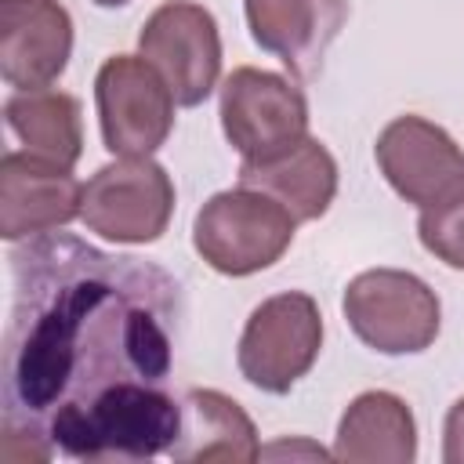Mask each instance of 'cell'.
Segmentation results:
<instances>
[{
  "label": "cell",
  "instance_id": "6da1fadb",
  "mask_svg": "<svg viewBox=\"0 0 464 464\" xmlns=\"http://www.w3.org/2000/svg\"><path fill=\"white\" fill-rule=\"evenodd\" d=\"M181 286L130 254L36 236L11 254L4 457L152 460L181 431L170 392Z\"/></svg>",
  "mask_w": 464,
  "mask_h": 464
},
{
  "label": "cell",
  "instance_id": "7a4b0ae2",
  "mask_svg": "<svg viewBox=\"0 0 464 464\" xmlns=\"http://www.w3.org/2000/svg\"><path fill=\"white\" fill-rule=\"evenodd\" d=\"M294 232L297 218L279 199L236 185L214 192L199 207L192 221V246L214 272L239 279L272 268L290 250Z\"/></svg>",
  "mask_w": 464,
  "mask_h": 464
},
{
  "label": "cell",
  "instance_id": "3957f363",
  "mask_svg": "<svg viewBox=\"0 0 464 464\" xmlns=\"http://www.w3.org/2000/svg\"><path fill=\"white\" fill-rule=\"evenodd\" d=\"M352 334L381 355H417L435 344L442 304L435 290L402 268L359 272L341 297Z\"/></svg>",
  "mask_w": 464,
  "mask_h": 464
},
{
  "label": "cell",
  "instance_id": "277c9868",
  "mask_svg": "<svg viewBox=\"0 0 464 464\" xmlns=\"http://www.w3.org/2000/svg\"><path fill=\"white\" fill-rule=\"evenodd\" d=\"M323 348V315L312 294L286 290L268 301H261L236 348L239 373L268 392V395H286L319 359Z\"/></svg>",
  "mask_w": 464,
  "mask_h": 464
},
{
  "label": "cell",
  "instance_id": "5b68a950",
  "mask_svg": "<svg viewBox=\"0 0 464 464\" xmlns=\"http://www.w3.org/2000/svg\"><path fill=\"white\" fill-rule=\"evenodd\" d=\"M174 214V181L152 156H120L83 185L80 218L109 243H156Z\"/></svg>",
  "mask_w": 464,
  "mask_h": 464
},
{
  "label": "cell",
  "instance_id": "8992f818",
  "mask_svg": "<svg viewBox=\"0 0 464 464\" xmlns=\"http://www.w3.org/2000/svg\"><path fill=\"white\" fill-rule=\"evenodd\" d=\"M221 130L243 163L272 160L308 138L304 91L279 72L239 65L221 83Z\"/></svg>",
  "mask_w": 464,
  "mask_h": 464
},
{
  "label": "cell",
  "instance_id": "52a82bcc",
  "mask_svg": "<svg viewBox=\"0 0 464 464\" xmlns=\"http://www.w3.org/2000/svg\"><path fill=\"white\" fill-rule=\"evenodd\" d=\"M102 141L112 156H152L174 127V94L145 54H112L94 76Z\"/></svg>",
  "mask_w": 464,
  "mask_h": 464
},
{
  "label": "cell",
  "instance_id": "ba28073f",
  "mask_svg": "<svg viewBox=\"0 0 464 464\" xmlns=\"http://www.w3.org/2000/svg\"><path fill=\"white\" fill-rule=\"evenodd\" d=\"M141 54L167 80L178 105H199L210 98L221 76V33L214 14L196 0H167L160 4L141 33Z\"/></svg>",
  "mask_w": 464,
  "mask_h": 464
},
{
  "label": "cell",
  "instance_id": "9c48e42d",
  "mask_svg": "<svg viewBox=\"0 0 464 464\" xmlns=\"http://www.w3.org/2000/svg\"><path fill=\"white\" fill-rule=\"evenodd\" d=\"M384 181L413 207H431L464 188V149L424 116H395L373 145Z\"/></svg>",
  "mask_w": 464,
  "mask_h": 464
},
{
  "label": "cell",
  "instance_id": "30bf717a",
  "mask_svg": "<svg viewBox=\"0 0 464 464\" xmlns=\"http://www.w3.org/2000/svg\"><path fill=\"white\" fill-rule=\"evenodd\" d=\"M83 185L72 167L33 152H7L0 160V236L7 243L47 236L80 218Z\"/></svg>",
  "mask_w": 464,
  "mask_h": 464
},
{
  "label": "cell",
  "instance_id": "8fae6325",
  "mask_svg": "<svg viewBox=\"0 0 464 464\" xmlns=\"http://www.w3.org/2000/svg\"><path fill=\"white\" fill-rule=\"evenodd\" d=\"M69 54L72 18L58 0H0V76L7 87H51Z\"/></svg>",
  "mask_w": 464,
  "mask_h": 464
},
{
  "label": "cell",
  "instance_id": "7c38bea8",
  "mask_svg": "<svg viewBox=\"0 0 464 464\" xmlns=\"http://www.w3.org/2000/svg\"><path fill=\"white\" fill-rule=\"evenodd\" d=\"M250 36L297 80L319 72L348 22V0H243Z\"/></svg>",
  "mask_w": 464,
  "mask_h": 464
},
{
  "label": "cell",
  "instance_id": "4fadbf2b",
  "mask_svg": "<svg viewBox=\"0 0 464 464\" xmlns=\"http://www.w3.org/2000/svg\"><path fill=\"white\" fill-rule=\"evenodd\" d=\"M167 457L181 464H250L261 457V442L254 420L232 395L218 388H188L181 399V431Z\"/></svg>",
  "mask_w": 464,
  "mask_h": 464
},
{
  "label": "cell",
  "instance_id": "5bb4252c",
  "mask_svg": "<svg viewBox=\"0 0 464 464\" xmlns=\"http://www.w3.org/2000/svg\"><path fill=\"white\" fill-rule=\"evenodd\" d=\"M239 185L268 192L297 221H315L330 210L337 196V160L319 138L308 134L272 160L239 163Z\"/></svg>",
  "mask_w": 464,
  "mask_h": 464
},
{
  "label": "cell",
  "instance_id": "9a60e30c",
  "mask_svg": "<svg viewBox=\"0 0 464 464\" xmlns=\"http://www.w3.org/2000/svg\"><path fill=\"white\" fill-rule=\"evenodd\" d=\"M417 457V420L395 392H362L337 420L334 460L341 464H410Z\"/></svg>",
  "mask_w": 464,
  "mask_h": 464
},
{
  "label": "cell",
  "instance_id": "2e32d148",
  "mask_svg": "<svg viewBox=\"0 0 464 464\" xmlns=\"http://www.w3.org/2000/svg\"><path fill=\"white\" fill-rule=\"evenodd\" d=\"M4 116L11 134L25 145V152L44 156L62 167H76L83 156V123L80 102L65 91L40 87V91H14L4 102Z\"/></svg>",
  "mask_w": 464,
  "mask_h": 464
},
{
  "label": "cell",
  "instance_id": "e0dca14e",
  "mask_svg": "<svg viewBox=\"0 0 464 464\" xmlns=\"http://www.w3.org/2000/svg\"><path fill=\"white\" fill-rule=\"evenodd\" d=\"M417 236H420V246L435 261L464 272V188H457L453 196L431 207H420Z\"/></svg>",
  "mask_w": 464,
  "mask_h": 464
},
{
  "label": "cell",
  "instance_id": "ac0fdd59",
  "mask_svg": "<svg viewBox=\"0 0 464 464\" xmlns=\"http://www.w3.org/2000/svg\"><path fill=\"white\" fill-rule=\"evenodd\" d=\"M442 460L446 464H464V395L446 413V424H442Z\"/></svg>",
  "mask_w": 464,
  "mask_h": 464
},
{
  "label": "cell",
  "instance_id": "d6986e66",
  "mask_svg": "<svg viewBox=\"0 0 464 464\" xmlns=\"http://www.w3.org/2000/svg\"><path fill=\"white\" fill-rule=\"evenodd\" d=\"M98 7H123V4H130V0H94Z\"/></svg>",
  "mask_w": 464,
  "mask_h": 464
}]
</instances>
